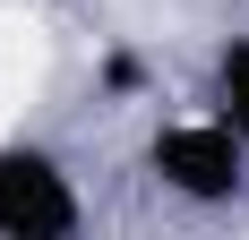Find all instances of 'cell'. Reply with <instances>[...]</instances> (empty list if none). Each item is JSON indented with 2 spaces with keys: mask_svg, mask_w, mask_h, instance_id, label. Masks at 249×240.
<instances>
[{
  "mask_svg": "<svg viewBox=\"0 0 249 240\" xmlns=\"http://www.w3.org/2000/svg\"><path fill=\"white\" fill-rule=\"evenodd\" d=\"M146 180L180 206H232L249 189V137L215 112H189V120H163L146 137Z\"/></svg>",
  "mask_w": 249,
  "mask_h": 240,
  "instance_id": "1",
  "label": "cell"
},
{
  "mask_svg": "<svg viewBox=\"0 0 249 240\" xmlns=\"http://www.w3.org/2000/svg\"><path fill=\"white\" fill-rule=\"evenodd\" d=\"M86 223V197H77V171L35 137L0 146V240H69Z\"/></svg>",
  "mask_w": 249,
  "mask_h": 240,
  "instance_id": "2",
  "label": "cell"
},
{
  "mask_svg": "<svg viewBox=\"0 0 249 240\" xmlns=\"http://www.w3.org/2000/svg\"><path fill=\"white\" fill-rule=\"evenodd\" d=\"M206 112L232 120V129L249 137V26H241V34H224L215 60H206Z\"/></svg>",
  "mask_w": 249,
  "mask_h": 240,
  "instance_id": "3",
  "label": "cell"
}]
</instances>
